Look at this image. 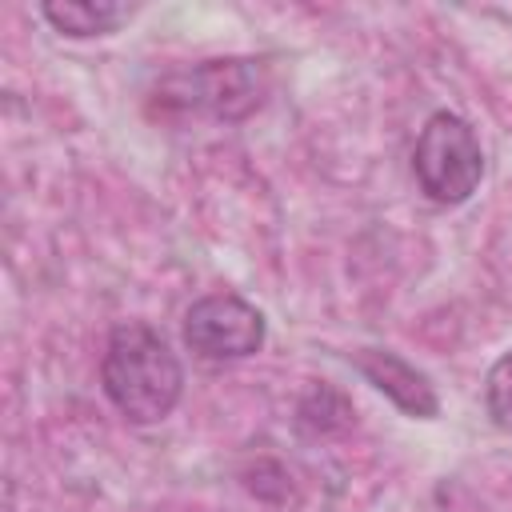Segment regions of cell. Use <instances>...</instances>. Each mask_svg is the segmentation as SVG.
Segmentation results:
<instances>
[{"label":"cell","instance_id":"cell-3","mask_svg":"<svg viewBox=\"0 0 512 512\" xmlns=\"http://www.w3.org/2000/svg\"><path fill=\"white\" fill-rule=\"evenodd\" d=\"M184 340L200 360H244L264 344V316L236 292H212L188 308Z\"/></svg>","mask_w":512,"mask_h":512},{"label":"cell","instance_id":"cell-4","mask_svg":"<svg viewBox=\"0 0 512 512\" xmlns=\"http://www.w3.org/2000/svg\"><path fill=\"white\" fill-rule=\"evenodd\" d=\"M184 104L204 108L220 120H240L260 104L264 68L256 60H208L176 80Z\"/></svg>","mask_w":512,"mask_h":512},{"label":"cell","instance_id":"cell-1","mask_svg":"<svg viewBox=\"0 0 512 512\" xmlns=\"http://www.w3.org/2000/svg\"><path fill=\"white\" fill-rule=\"evenodd\" d=\"M100 380L116 412L128 416L132 424L164 420L184 392V368L176 352L156 328L136 320L112 328L100 360Z\"/></svg>","mask_w":512,"mask_h":512},{"label":"cell","instance_id":"cell-6","mask_svg":"<svg viewBox=\"0 0 512 512\" xmlns=\"http://www.w3.org/2000/svg\"><path fill=\"white\" fill-rule=\"evenodd\" d=\"M44 16L68 32V36H100L112 32L120 20H128V8L108 4V0H68V4H44Z\"/></svg>","mask_w":512,"mask_h":512},{"label":"cell","instance_id":"cell-5","mask_svg":"<svg viewBox=\"0 0 512 512\" xmlns=\"http://www.w3.org/2000/svg\"><path fill=\"white\" fill-rule=\"evenodd\" d=\"M352 364L364 372V380H368L372 388H380V392H384L396 408H404L408 416L428 420V416L440 412V400H436L432 380H428L420 368H412L404 356L384 352V348H360V352L352 356Z\"/></svg>","mask_w":512,"mask_h":512},{"label":"cell","instance_id":"cell-7","mask_svg":"<svg viewBox=\"0 0 512 512\" xmlns=\"http://www.w3.org/2000/svg\"><path fill=\"white\" fill-rule=\"evenodd\" d=\"M484 404L500 428H512V352H504L492 364V372L484 380Z\"/></svg>","mask_w":512,"mask_h":512},{"label":"cell","instance_id":"cell-2","mask_svg":"<svg viewBox=\"0 0 512 512\" xmlns=\"http://www.w3.org/2000/svg\"><path fill=\"white\" fill-rule=\"evenodd\" d=\"M412 172L428 200L464 204L484 176V152L472 124L456 112H432L416 136Z\"/></svg>","mask_w":512,"mask_h":512}]
</instances>
